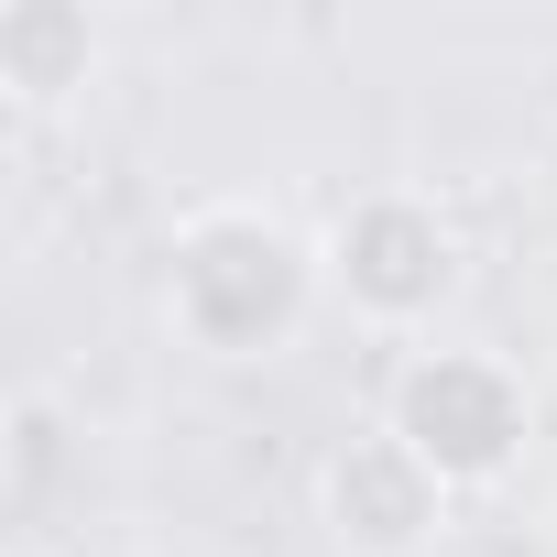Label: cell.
I'll return each instance as SVG.
<instances>
[{
    "label": "cell",
    "instance_id": "cell-1",
    "mask_svg": "<svg viewBox=\"0 0 557 557\" xmlns=\"http://www.w3.org/2000/svg\"><path fill=\"white\" fill-rule=\"evenodd\" d=\"M318 307H329V262L273 197H197L164 230L153 318L197 361H285Z\"/></svg>",
    "mask_w": 557,
    "mask_h": 557
},
{
    "label": "cell",
    "instance_id": "cell-2",
    "mask_svg": "<svg viewBox=\"0 0 557 557\" xmlns=\"http://www.w3.org/2000/svg\"><path fill=\"white\" fill-rule=\"evenodd\" d=\"M318 262H329V307H350L372 339H405V350H426L470 285V240L437 186H361L318 230Z\"/></svg>",
    "mask_w": 557,
    "mask_h": 557
},
{
    "label": "cell",
    "instance_id": "cell-3",
    "mask_svg": "<svg viewBox=\"0 0 557 557\" xmlns=\"http://www.w3.org/2000/svg\"><path fill=\"white\" fill-rule=\"evenodd\" d=\"M383 426H394L448 492H481V481H503V470L524 459L535 394H524V372H513L503 350H481V339H426V350H405V372H394V394H383Z\"/></svg>",
    "mask_w": 557,
    "mask_h": 557
},
{
    "label": "cell",
    "instance_id": "cell-4",
    "mask_svg": "<svg viewBox=\"0 0 557 557\" xmlns=\"http://www.w3.org/2000/svg\"><path fill=\"white\" fill-rule=\"evenodd\" d=\"M318 524L350 557H426L437 524H448V481L394 426H361V437H339L318 459Z\"/></svg>",
    "mask_w": 557,
    "mask_h": 557
},
{
    "label": "cell",
    "instance_id": "cell-5",
    "mask_svg": "<svg viewBox=\"0 0 557 557\" xmlns=\"http://www.w3.org/2000/svg\"><path fill=\"white\" fill-rule=\"evenodd\" d=\"M0 88H12V110H66L77 88H99V23L77 0H12L0 12Z\"/></svg>",
    "mask_w": 557,
    "mask_h": 557
},
{
    "label": "cell",
    "instance_id": "cell-6",
    "mask_svg": "<svg viewBox=\"0 0 557 557\" xmlns=\"http://www.w3.org/2000/svg\"><path fill=\"white\" fill-rule=\"evenodd\" d=\"M546 557H557V513H546Z\"/></svg>",
    "mask_w": 557,
    "mask_h": 557
}]
</instances>
